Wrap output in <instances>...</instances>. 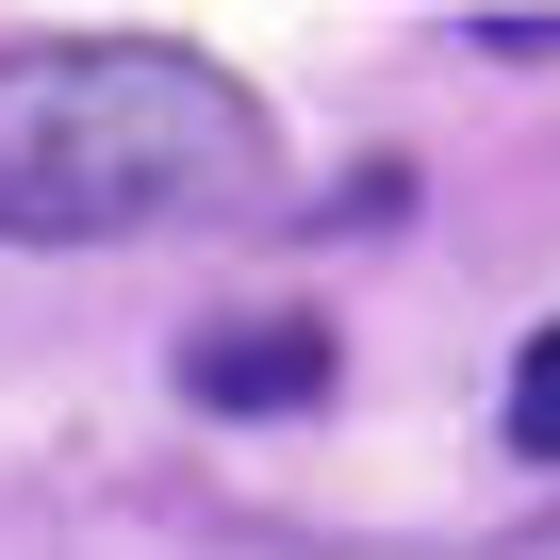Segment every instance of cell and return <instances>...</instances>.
I'll list each match as a JSON object with an SVG mask.
<instances>
[{"instance_id": "3", "label": "cell", "mask_w": 560, "mask_h": 560, "mask_svg": "<svg viewBox=\"0 0 560 560\" xmlns=\"http://www.w3.org/2000/svg\"><path fill=\"white\" fill-rule=\"evenodd\" d=\"M511 445L560 462V330H527V363H511Z\"/></svg>"}, {"instance_id": "1", "label": "cell", "mask_w": 560, "mask_h": 560, "mask_svg": "<svg viewBox=\"0 0 560 560\" xmlns=\"http://www.w3.org/2000/svg\"><path fill=\"white\" fill-rule=\"evenodd\" d=\"M247 198H264V100L214 50H165V34L0 50V231L18 247H116Z\"/></svg>"}, {"instance_id": "4", "label": "cell", "mask_w": 560, "mask_h": 560, "mask_svg": "<svg viewBox=\"0 0 560 560\" xmlns=\"http://www.w3.org/2000/svg\"><path fill=\"white\" fill-rule=\"evenodd\" d=\"M462 34H478V50H527V67L560 50V18H462Z\"/></svg>"}, {"instance_id": "2", "label": "cell", "mask_w": 560, "mask_h": 560, "mask_svg": "<svg viewBox=\"0 0 560 560\" xmlns=\"http://www.w3.org/2000/svg\"><path fill=\"white\" fill-rule=\"evenodd\" d=\"M182 396H198V412H314V396H330V330H314V314L198 330V347H182Z\"/></svg>"}]
</instances>
